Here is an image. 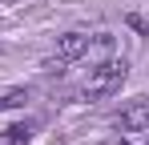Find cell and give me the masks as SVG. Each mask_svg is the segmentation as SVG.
<instances>
[{"instance_id":"5b68a950","label":"cell","mask_w":149,"mask_h":145,"mask_svg":"<svg viewBox=\"0 0 149 145\" xmlns=\"http://www.w3.org/2000/svg\"><path fill=\"white\" fill-rule=\"evenodd\" d=\"M28 101V89H8V93L0 97V109H20Z\"/></svg>"},{"instance_id":"277c9868","label":"cell","mask_w":149,"mask_h":145,"mask_svg":"<svg viewBox=\"0 0 149 145\" xmlns=\"http://www.w3.org/2000/svg\"><path fill=\"white\" fill-rule=\"evenodd\" d=\"M28 137H32V121H16V125L4 129L0 145H28Z\"/></svg>"},{"instance_id":"6da1fadb","label":"cell","mask_w":149,"mask_h":145,"mask_svg":"<svg viewBox=\"0 0 149 145\" xmlns=\"http://www.w3.org/2000/svg\"><path fill=\"white\" fill-rule=\"evenodd\" d=\"M125 77H129V65H125V61H101L97 69L85 77V85H81V97H85V101H105V97L121 93Z\"/></svg>"},{"instance_id":"8992f818","label":"cell","mask_w":149,"mask_h":145,"mask_svg":"<svg viewBox=\"0 0 149 145\" xmlns=\"http://www.w3.org/2000/svg\"><path fill=\"white\" fill-rule=\"evenodd\" d=\"M133 24H137V28H141V32H149V24H141V20H133Z\"/></svg>"},{"instance_id":"7a4b0ae2","label":"cell","mask_w":149,"mask_h":145,"mask_svg":"<svg viewBox=\"0 0 149 145\" xmlns=\"http://www.w3.org/2000/svg\"><path fill=\"white\" fill-rule=\"evenodd\" d=\"M85 52H89V32H81V28L65 32V36L56 40V56L49 61V72H61L65 65H73L77 56H85Z\"/></svg>"},{"instance_id":"3957f363","label":"cell","mask_w":149,"mask_h":145,"mask_svg":"<svg viewBox=\"0 0 149 145\" xmlns=\"http://www.w3.org/2000/svg\"><path fill=\"white\" fill-rule=\"evenodd\" d=\"M117 125L129 129V133H145V129H149V97H137L121 117H117Z\"/></svg>"}]
</instances>
